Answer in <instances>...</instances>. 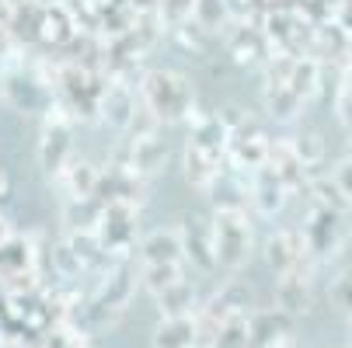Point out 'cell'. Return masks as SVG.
I'll use <instances>...</instances> for the list:
<instances>
[{
    "mask_svg": "<svg viewBox=\"0 0 352 348\" xmlns=\"http://www.w3.org/2000/svg\"><path fill=\"white\" fill-rule=\"evenodd\" d=\"M213 237V255H217V265L237 272L248 255H251V227L244 223V216L237 209H223L210 230Z\"/></svg>",
    "mask_w": 352,
    "mask_h": 348,
    "instance_id": "6da1fadb",
    "label": "cell"
},
{
    "mask_svg": "<svg viewBox=\"0 0 352 348\" xmlns=\"http://www.w3.org/2000/svg\"><path fill=\"white\" fill-rule=\"evenodd\" d=\"M143 94H146L150 108H154V115H161V119H178L192 102L188 84L178 73H150Z\"/></svg>",
    "mask_w": 352,
    "mask_h": 348,
    "instance_id": "7a4b0ae2",
    "label": "cell"
},
{
    "mask_svg": "<svg viewBox=\"0 0 352 348\" xmlns=\"http://www.w3.org/2000/svg\"><path fill=\"white\" fill-rule=\"evenodd\" d=\"M182 237V258H192L199 268H217V255H213V237L206 227H199V220H188L185 227H178Z\"/></svg>",
    "mask_w": 352,
    "mask_h": 348,
    "instance_id": "3957f363",
    "label": "cell"
},
{
    "mask_svg": "<svg viewBox=\"0 0 352 348\" xmlns=\"http://www.w3.org/2000/svg\"><path fill=\"white\" fill-rule=\"evenodd\" d=\"M143 265H182V237L178 230H154L140 244Z\"/></svg>",
    "mask_w": 352,
    "mask_h": 348,
    "instance_id": "277c9868",
    "label": "cell"
},
{
    "mask_svg": "<svg viewBox=\"0 0 352 348\" xmlns=\"http://www.w3.org/2000/svg\"><path fill=\"white\" fill-rule=\"evenodd\" d=\"M276 300H279V310L289 314V317H300V314H307L311 307V292H307V282L293 272H283L279 286H276Z\"/></svg>",
    "mask_w": 352,
    "mask_h": 348,
    "instance_id": "5b68a950",
    "label": "cell"
},
{
    "mask_svg": "<svg viewBox=\"0 0 352 348\" xmlns=\"http://www.w3.org/2000/svg\"><path fill=\"white\" fill-rule=\"evenodd\" d=\"M192 345H195L192 317H161L154 331V348H192Z\"/></svg>",
    "mask_w": 352,
    "mask_h": 348,
    "instance_id": "8992f818",
    "label": "cell"
},
{
    "mask_svg": "<svg viewBox=\"0 0 352 348\" xmlns=\"http://www.w3.org/2000/svg\"><path fill=\"white\" fill-rule=\"evenodd\" d=\"M265 262L283 275V272H293L296 265H300V240H296V233H276V237H269V244H265Z\"/></svg>",
    "mask_w": 352,
    "mask_h": 348,
    "instance_id": "52a82bcc",
    "label": "cell"
},
{
    "mask_svg": "<svg viewBox=\"0 0 352 348\" xmlns=\"http://www.w3.org/2000/svg\"><path fill=\"white\" fill-rule=\"evenodd\" d=\"M157 307H161V317H192V307H195V289L185 282V279H178L175 286H168V289H161L157 296Z\"/></svg>",
    "mask_w": 352,
    "mask_h": 348,
    "instance_id": "ba28073f",
    "label": "cell"
},
{
    "mask_svg": "<svg viewBox=\"0 0 352 348\" xmlns=\"http://www.w3.org/2000/svg\"><path fill=\"white\" fill-rule=\"evenodd\" d=\"M213 348H248V317H244V314L223 317L220 327H217Z\"/></svg>",
    "mask_w": 352,
    "mask_h": 348,
    "instance_id": "9c48e42d",
    "label": "cell"
},
{
    "mask_svg": "<svg viewBox=\"0 0 352 348\" xmlns=\"http://www.w3.org/2000/svg\"><path fill=\"white\" fill-rule=\"evenodd\" d=\"M178 279H182V265H146L143 268V289L150 296H157L161 289L175 286Z\"/></svg>",
    "mask_w": 352,
    "mask_h": 348,
    "instance_id": "30bf717a",
    "label": "cell"
},
{
    "mask_svg": "<svg viewBox=\"0 0 352 348\" xmlns=\"http://www.w3.org/2000/svg\"><path fill=\"white\" fill-rule=\"evenodd\" d=\"M192 14H195V21L203 28L213 32L223 21V0H192Z\"/></svg>",
    "mask_w": 352,
    "mask_h": 348,
    "instance_id": "8fae6325",
    "label": "cell"
},
{
    "mask_svg": "<svg viewBox=\"0 0 352 348\" xmlns=\"http://www.w3.org/2000/svg\"><path fill=\"white\" fill-rule=\"evenodd\" d=\"M136 161H140L143 171H157V164L164 161V146H161L154 136L140 139V143H136Z\"/></svg>",
    "mask_w": 352,
    "mask_h": 348,
    "instance_id": "7c38bea8",
    "label": "cell"
},
{
    "mask_svg": "<svg viewBox=\"0 0 352 348\" xmlns=\"http://www.w3.org/2000/svg\"><path fill=\"white\" fill-rule=\"evenodd\" d=\"M331 300L342 314H352V272H345L335 286H331Z\"/></svg>",
    "mask_w": 352,
    "mask_h": 348,
    "instance_id": "4fadbf2b",
    "label": "cell"
},
{
    "mask_svg": "<svg viewBox=\"0 0 352 348\" xmlns=\"http://www.w3.org/2000/svg\"><path fill=\"white\" fill-rule=\"evenodd\" d=\"M116 102L109 105V119L116 122V126H126L129 122V97L126 94H112Z\"/></svg>",
    "mask_w": 352,
    "mask_h": 348,
    "instance_id": "5bb4252c",
    "label": "cell"
},
{
    "mask_svg": "<svg viewBox=\"0 0 352 348\" xmlns=\"http://www.w3.org/2000/svg\"><path fill=\"white\" fill-rule=\"evenodd\" d=\"M335 188L345 195V202H352V161L338 167V174H335Z\"/></svg>",
    "mask_w": 352,
    "mask_h": 348,
    "instance_id": "9a60e30c",
    "label": "cell"
},
{
    "mask_svg": "<svg viewBox=\"0 0 352 348\" xmlns=\"http://www.w3.org/2000/svg\"><path fill=\"white\" fill-rule=\"evenodd\" d=\"M349 317H352V314H349Z\"/></svg>",
    "mask_w": 352,
    "mask_h": 348,
    "instance_id": "2e32d148",
    "label": "cell"
},
{
    "mask_svg": "<svg viewBox=\"0 0 352 348\" xmlns=\"http://www.w3.org/2000/svg\"><path fill=\"white\" fill-rule=\"evenodd\" d=\"M349 348H352V345H349Z\"/></svg>",
    "mask_w": 352,
    "mask_h": 348,
    "instance_id": "e0dca14e",
    "label": "cell"
}]
</instances>
